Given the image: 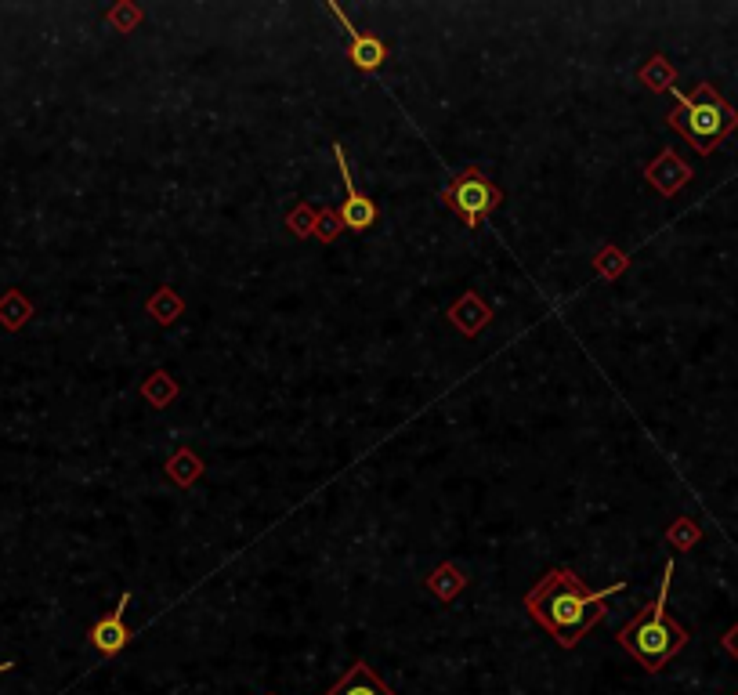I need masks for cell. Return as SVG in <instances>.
<instances>
[{
  "label": "cell",
  "instance_id": "obj_22",
  "mask_svg": "<svg viewBox=\"0 0 738 695\" xmlns=\"http://www.w3.org/2000/svg\"><path fill=\"white\" fill-rule=\"evenodd\" d=\"M11 667H15V663H0V674H8Z\"/></svg>",
  "mask_w": 738,
  "mask_h": 695
},
{
  "label": "cell",
  "instance_id": "obj_2",
  "mask_svg": "<svg viewBox=\"0 0 738 695\" xmlns=\"http://www.w3.org/2000/svg\"><path fill=\"white\" fill-rule=\"evenodd\" d=\"M670 583H673V562H666L663 583H659L655 601L641 612V616H634L623 630H619V634H615V641H619V645H623L626 652H630V656L648 670V674H659V670H663L666 663L681 652L684 641H688V630H684L677 619H670V612H666Z\"/></svg>",
  "mask_w": 738,
  "mask_h": 695
},
{
  "label": "cell",
  "instance_id": "obj_10",
  "mask_svg": "<svg viewBox=\"0 0 738 695\" xmlns=\"http://www.w3.org/2000/svg\"><path fill=\"white\" fill-rule=\"evenodd\" d=\"M326 695H395V692H391V688L384 685V681H380L366 663H355V667H351Z\"/></svg>",
  "mask_w": 738,
  "mask_h": 695
},
{
  "label": "cell",
  "instance_id": "obj_3",
  "mask_svg": "<svg viewBox=\"0 0 738 695\" xmlns=\"http://www.w3.org/2000/svg\"><path fill=\"white\" fill-rule=\"evenodd\" d=\"M673 98H677V109L670 113V127L684 134L702 156H710L738 127V109H731L713 84H699L695 95H684L673 87Z\"/></svg>",
  "mask_w": 738,
  "mask_h": 695
},
{
  "label": "cell",
  "instance_id": "obj_21",
  "mask_svg": "<svg viewBox=\"0 0 738 695\" xmlns=\"http://www.w3.org/2000/svg\"><path fill=\"white\" fill-rule=\"evenodd\" d=\"M724 648H728L731 656L738 659V623H735V627L728 630V634H724Z\"/></svg>",
  "mask_w": 738,
  "mask_h": 695
},
{
  "label": "cell",
  "instance_id": "obj_9",
  "mask_svg": "<svg viewBox=\"0 0 738 695\" xmlns=\"http://www.w3.org/2000/svg\"><path fill=\"white\" fill-rule=\"evenodd\" d=\"M449 319H453V326L464 337H478L482 334V326L492 319V312L482 305V297L478 294H464L453 308H449Z\"/></svg>",
  "mask_w": 738,
  "mask_h": 695
},
{
  "label": "cell",
  "instance_id": "obj_8",
  "mask_svg": "<svg viewBox=\"0 0 738 695\" xmlns=\"http://www.w3.org/2000/svg\"><path fill=\"white\" fill-rule=\"evenodd\" d=\"M644 181H648L652 189L663 192V196H673V192L684 189V185L691 181V167L681 160V156L673 153V149H663V153L644 167Z\"/></svg>",
  "mask_w": 738,
  "mask_h": 695
},
{
  "label": "cell",
  "instance_id": "obj_18",
  "mask_svg": "<svg viewBox=\"0 0 738 695\" xmlns=\"http://www.w3.org/2000/svg\"><path fill=\"white\" fill-rule=\"evenodd\" d=\"M597 268H601L605 276H619V272L626 268V258L619 254V250H601V254H597Z\"/></svg>",
  "mask_w": 738,
  "mask_h": 695
},
{
  "label": "cell",
  "instance_id": "obj_7",
  "mask_svg": "<svg viewBox=\"0 0 738 695\" xmlns=\"http://www.w3.org/2000/svg\"><path fill=\"white\" fill-rule=\"evenodd\" d=\"M127 605H131V594H120V605L91 627V645H95L102 656H116V652H123L127 641H131V630H127V623H123Z\"/></svg>",
  "mask_w": 738,
  "mask_h": 695
},
{
  "label": "cell",
  "instance_id": "obj_4",
  "mask_svg": "<svg viewBox=\"0 0 738 695\" xmlns=\"http://www.w3.org/2000/svg\"><path fill=\"white\" fill-rule=\"evenodd\" d=\"M442 203L453 210L456 218L464 221L467 229H478V225L489 218L492 210L503 203V192H500V185H492V181L485 178L478 167H471V171L456 174V178L445 185Z\"/></svg>",
  "mask_w": 738,
  "mask_h": 695
},
{
  "label": "cell",
  "instance_id": "obj_12",
  "mask_svg": "<svg viewBox=\"0 0 738 695\" xmlns=\"http://www.w3.org/2000/svg\"><path fill=\"white\" fill-rule=\"evenodd\" d=\"M167 475H171L178 486H192V482L203 475V464L196 460L192 449H178V453L171 457V464H167Z\"/></svg>",
  "mask_w": 738,
  "mask_h": 695
},
{
  "label": "cell",
  "instance_id": "obj_15",
  "mask_svg": "<svg viewBox=\"0 0 738 695\" xmlns=\"http://www.w3.org/2000/svg\"><path fill=\"white\" fill-rule=\"evenodd\" d=\"M142 395L152 402V406H156V410H160V406H167V402L178 395V384H174L167 373H152V381L142 388Z\"/></svg>",
  "mask_w": 738,
  "mask_h": 695
},
{
  "label": "cell",
  "instance_id": "obj_19",
  "mask_svg": "<svg viewBox=\"0 0 738 695\" xmlns=\"http://www.w3.org/2000/svg\"><path fill=\"white\" fill-rule=\"evenodd\" d=\"M670 540L681 543V547H691V543L699 540V529H695L688 518H681V525H677V529H670Z\"/></svg>",
  "mask_w": 738,
  "mask_h": 695
},
{
  "label": "cell",
  "instance_id": "obj_17",
  "mask_svg": "<svg viewBox=\"0 0 738 695\" xmlns=\"http://www.w3.org/2000/svg\"><path fill=\"white\" fill-rule=\"evenodd\" d=\"M315 225H319V214H312V207H297V214H290V229L297 236H312Z\"/></svg>",
  "mask_w": 738,
  "mask_h": 695
},
{
  "label": "cell",
  "instance_id": "obj_20",
  "mask_svg": "<svg viewBox=\"0 0 738 695\" xmlns=\"http://www.w3.org/2000/svg\"><path fill=\"white\" fill-rule=\"evenodd\" d=\"M341 214H337V218H333V214H322L319 218V225H315V232H319V239H326V243H330V239H337V232H341Z\"/></svg>",
  "mask_w": 738,
  "mask_h": 695
},
{
  "label": "cell",
  "instance_id": "obj_5",
  "mask_svg": "<svg viewBox=\"0 0 738 695\" xmlns=\"http://www.w3.org/2000/svg\"><path fill=\"white\" fill-rule=\"evenodd\" d=\"M333 153H337V167H341V181H344V207H341L344 229H351V232L373 229V225H377V218H380L377 203L359 192V185H355V178H351V171H348V156H344L341 142H333Z\"/></svg>",
  "mask_w": 738,
  "mask_h": 695
},
{
  "label": "cell",
  "instance_id": "obj_14",
  "mask_svg": "<svg viewBox=\"0 0 738 695\" xmlns=\"http://www.w3.org/2000/svg\"><path fill=\"white\" fill-rule=\"evenodd\" d=\"M181 308H185L181 305V297L174 294V290H167V286H160V294L149 301V312L156 315L160 323H174V319L181 315Z\"/></svg>",
  "mask_w": 738,
  "mask_h": 695
},
{
  "label": "cell",
  "instance_id": "obj_16",
  "mask_svg": "<svg viewBox=\"0 0 738 695\" xmlns=\"http://www.w3.org/2000/svg\"><path fill=\"white\" fill-rule=\"evenodd\" d=\"M26 319H29V305H26V301H22L19 294H15V290H11V294L4 297V301H0V323L15 330V326H22V323H26Z\"/></svg>",
  "mask_w": 738,
  "mask_h": 695
},
{
  "label": "cell",
  "instance_id": "obj_6",
  "mask_svg": "<svg viewBox=\"0 0 738 695\" xmlns=\"http://www.w3.org/2000/svg\"><path fill=\"white\" fill-rule=\"evenodd\" d=\"M326 11H330L337 22H341L344 37H348V58L355 62V66H359V69H380V66H384V58H388V48H384V40L369 37V33H359V29H355L348 19H344V11L337 8V4H330Z\"/></svg>",
  "mask_w": 738,
  "mask_h": 695
},
{
  "label": "cell",
  "instance_id": "obj_11",
  "mask_svg": "<svg viewBox=\"0 0 738 695\" xmlns=\"http://www.w3.org/2000/svg\"><path fill=\"white\" fill-rule=\"evenodd\" d=\"M427 587H431V594H438L442 601H453L456 594L467 587V580H464V572L456 569V565L445 562V565H438L431 576H427Z\"/></svg>",
  "mask_w": 738,
  "mask_h": 695
},
{
  "label": "cell",
  "instance_id": "obj_13",
  "mask_svg": "<svg viewBox=\"0 0 738 695\" xmlns=\"http://www.w3.org/2000/svg\"><path fill=\"white\" fill-rule=\"evenodd\" d=\"M641 80L648 87H652V91H673V80H677V69L670 66V62H666L663 55H655L652 62H648V66L641 69Z\"/></svg>",
  "mask_w": 738,
  "mask_h": 695
},
{
  "label": "cell",
  "instance_id": "obj_1",
  "mask_svg": "<svg viewBox=\"0 0 738 695\" xmlns=\"http://www.w3.org/2000/svg\"><path fill=\"white\" fill-rule=\"evenodd\" d=\"M623 591V580L605 587V591H587V583L579 580L572 569H554L529 591L525 609L543 630L554 634V641L561 648H576L579 641L587 638V630L605 616L608 598Z\"/></svg>",
  "mask_w": 738,
  "mask_h": 695
}]
</instances>
